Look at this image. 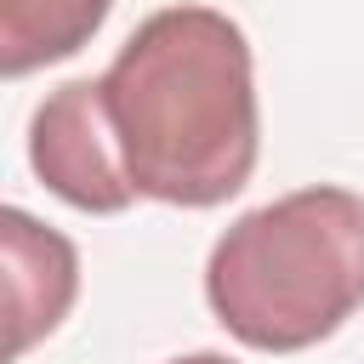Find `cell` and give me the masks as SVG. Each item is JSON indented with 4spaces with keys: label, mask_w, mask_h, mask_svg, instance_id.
Returning <instances> with one entry per match:
<instances>
[{
    "label": "cell",
    "mask_w": 364,
    "mask_h": 364,
    "mask_svg": "<svg viewBox=\"0 0 364 364\" xmlns=\"http://www.w3.org/2000/svg\"><path fill=\"white\" fill-rule=\"evenodd\" d=\"M80 102L131 199L210 210L256 171V57L245 28L216 6H165L142 17L114 63L80 80Z\"/></svg>",
    "instance_id": "1"
},
{
    "label": "cell",
    "mask_w": 364,
    "mask_h": 364,
    "mask_svg": "<svg viewBox=\"0 0 364 364\" xmlns=\"http://www.w3.org/2000/svg\"><path fill=\"white\" fill-rule=\"evenodd\" d=\"M205 301L250 353H307L364 307V193L318 182L245 210L205 256Z\"/></svg>",
    "instance_id": "2"
},
{
    "label": "cell",
    "mask_w": 364,
    "mask_h": 364,
    "mask_svg": "<svg viewBox=\"0 0 364 364\" xmlns=\"http://www.w3.org/2000/svg\"><path fill=\"white\" fill-rule=\"evenodd\" d=\"M80 301V250L23 205H0V364L34 353Z\"/></svg>",
    "instance_id": "3"
},
{
    "label": "cell",
    "mask_w": 364,
    "mask_h": 364,
    "mask_svg": "<svg viewBox=\"0 0 364 364\" xmlns=\"http://www.w3.org/2000/svg\"><path fill=\"white\" fill-rule=\"evenodd\" d=\"M114 0H0V80L40 74L97 40Z\"/></svg>",
    "instance_id": "4"
},
{
    "label": "cell",
    "mask_w": 364,
    "mask_h": 364,
    "mask_svg": "<svg viewBox=\"0 0 364 364\" xmlns=\"http://www.w3.org/2000/svg\"><path fill=\"white\" fill-rule=\"evenodd\" d=\"M171 364H239V358H228V353H182Z\"/></svg>",
    "instance_id": "5"
}]
</instances>
